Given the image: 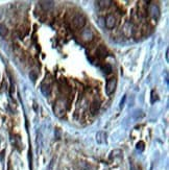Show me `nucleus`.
Instances as JSON below:
<instances>
[{
	"label": "nucleus",
	"instance_id": "obj_4",
	"mask_svg": "<svg viewBox=\"0 0 169 170\" xmlns=\"http://www.w3.org/2000/svg\"><path fill=\"white\" fill-rule=\"evenodd\" d=\"M54 114L57 116V117H62L65 114V109H64V104L61 102V101H57L54 106Z\"/></svg>",
	"mask_w": 169,
	"mask_h": 170
},
{
	"label": "nucleus",
	"instance_id": "obj_18",
	"mask_svg": "<svg viewBox=\"0 0 169 170\" xmlns=\"http://www.w3.org/2000/svg\"><path fill=\"white\" fill-rule=\"evenodd\" d=\"M166 60L168 61V50L166 51Z\"/></svg>",
	"mask_w": 169,
	"mask_h": 170
},
{
	"label": "nucleus",
	"instance_id": "obj_2",
	"mask_svg": "<svg viewBox=\"0 0 169 170\" xmlns=\"http://www.w3.org/2000/svg\"><path fill=\"white\" fill-rule=\"evenodd\" d=\"M74 27L76 28H82L84 25H86V18H84L82 15H76L74 17L73 21H72Z\"/></svg>",
	"mask_w": 169,
	"mask_h": 170
},
{
	"label": "nucleus",
	"instance_id": "obj_7",
	"mask_svg": "<svg viewBox=\"0 0 169 170\" xmlns=\"http://www.w3.org/2000/svg\"><path fill=\"white\" fill-rule=\"evenodd\" d=\"M41 6L44 11H51L53 9V2L52 1H41Z\"/></svg>",
	"mask_w": 169,
	"mask_h": 170
},
{
	"label": "nucleus",
	"instance_id": "obj_9",
	"mask_svg": "<svg viewBox=\"0 0 169 170\" xmlns=\"http://www.w3.org/2000/svg\"><path fill=\"white\" fill-rule=\"evenodd\" d=\"M99 108H100V102H99L98 100H94L93 102H92L91 106H90V110H91L92 114H96L97 111L99 110Z\"/></svg>",
	"mask_w": 169,
	"mask_h": 170
},
{
	"label": "nucleus",
	"instance_id": "obj_8",
	"mask_svg": "<svg viewBox=\"0 0 169 170\" xmlns=\"http://www.w3.org/2000/svg\"><path fill=\"white\" fill-rule=\"evenodd\" d=\"M96 54H97V56L100 59L105 58L107 54V49H105V46H99L98 48H97V51H96Z\"/></svg>",
	"mask_w": 169,
	"mask_h": 170
},
{
	"label": "nucleus",
	"instance_id": "obj_10",
	"mask_svg": "<svg viewBox=\"0 0 169 170\" xmlns=\"http://www.w3.org/2000/svg\"><path fill=\"white\" fill-rule=\"evenodd\" d=\"M149 13H150V15L153 17V18H155V17H159V13H160V11H159L157 5L153 4L149 6Z\"/></svg>",
	"mask_w": 169,
	"mask_h": 170
},
{
	"label": "nucleus",
	"instance_id": "obj_17",
	"mask_svg": "<svg viewBox=\"0 0 169 170\" xmlns=\"http://www.w3.org/2000/svg\"><path fill=\"white\" fill-rule=\"evenodd\" d=\"M30 77L32 78V81H36V75L34 73H30Z\"/></svg>",
	"mask_w": 169,
	"mask_h": 170
},
{
	"label": "nucleus",
	"instance_id": "obj_5",
	"mask_svg": "<svg viewBox=\"0 0 169 170\" xmlns=\"http://www.w3.org/2000/svg\"><path fill=\"white\" fill-rule=\"evenodd\" d=\"M93 32H92V30L90 29V28H87V29H84L82 31V40H84V41H92L93 40Z\"/></svg>",
	"mask_w": 169,
	"mask_h": 170
},
{
	"label": "nucleus",
	"instance_id": "obj_1",
	"mask_svg": "<svg viewBox=\"0 0 169 170\" xmlns=\"http://www.w3.org/2000/svg\"><path fill=\"white\" fill-rule=\"evenodd\" d=\"M117 85V79L115 77H111L107 79V86H105V93H107V96H110L114 93L115 89H116Z\"/></svg>",
	"mask_w": 169,
	"mask_h": 170
},
{
	"label": "nucleus",
	"instance_id": "obj_3",
	"mask_svg": "<svg viewBox=\"0 0 169 170\" xmlns=\"http://www.w3.org/2000/svg\"><path fill=\"white\" fill-rule=\"evenodd\" d=\"M117 25V19L114 15H109L105 18V26L109 29H113L114 27H116Z\"/></svg>",
	"mask_w": 169,
	"mask_h": 170
},
{
	"label": "nucleus",
	"instance_id": "obj_11",
	"mask_svg": "<svg viewBox=\"0 0 169 170\" xmlns=\"http://www.w3.org/2000/svg\"><path fill=\"white\" fill-rule=\"evenodd\" d=\"M97 5H98L100 9H107L111 5L112 1H109V0H103V1H97Z\"/></svg>",
	"mask_w": 169,
	"mask_h": 170
},
{
	"label": "nucleus",
	"instance_id": "obj_13",
	"mask_svg": "<svg viewBox=\"0 0 169 170\" xmlns=\"http://www.w3.org/2000/svg\"><path fill=\"white\" fill-rule=\"evenodd\" d=\"M53 163H54V159H52V160L50 161V163H49V165H48L47 170H53Z\"/></svg>",
	"mask_w": 169,
	"mask_h": 170
},
{
	"label": "nucleus",
	"instance_id": "obj_15",
	"mask_svg": "<svg viewBox=\"0 0 169 170\" xmlns=\"http://www.w3.org/2000/svg\"><path fill=\"white\" fill-rule=\"evenodd\" d=\"M151 96H153V98H151V102L153 104V102L157 100L155 98H158V97H157V94H155V91H153V92H151Z\"/></svg>",
	"mask_w": 169,
	"mask_h": 170
},
{
	"label": "nucleus",
	"instance_id": "obj_12",
	"mask_svg": "<svg viewBox=\"0 0 169 170\" xmlns=\"http://www.w3.org/2000/svg\"><path fill=\"white\" fill-rule=\"evenodd\" d=\"M7 35V28L3 24H0V36L1 37H5Z\"/></svg>",
	"mask_w": 169,
	"mask_h": 170
},
{
	"label": "nucleus",
	"instance_id": "obj_6",
	"mask_svg": "<svg viewBox=\"0 0 169 170\" xmlns=\"http://www.w3.org/2000/svg\"><path fill=\"white\" fill-rule=\"evenodd\" d=\"M96 141L99 144H103L107 141V134L105 131H98L96 134Z\"/></svg>",
	"mask_w": 169,
	"mask_h": 170
},
{
	"label": "nucleus",
	"instance_id": "obj_16",
	"mask_svg": "<svg viewBox=\"0 0 169 170\" xmlns=\"http://www.w3.org/2000/svg\"><path fill=\"white\" fill-rule=\"evenodd\" d=\"M130 170H139V169H138V167L134 163H130Z\"/></svg>",
	"mask_w": 169,
	"mask_h": 170
},
{
	"label": "nucleus",
	"instance_id": "obj_14",
	"mask_svg": "<svg viewBox=\"0 0 169 170\" xmlns=\"http://www.w3.org/2000/svg\"><path fill=\"white\" fill-rule=\"evenodd\" d=\"M137 148H138V149H140V150H143L144 149V143L143 142H139L137 144Z\"/></svg>",
	"mask_w": 169,
	"mask_h": 170
}]
</instances>
